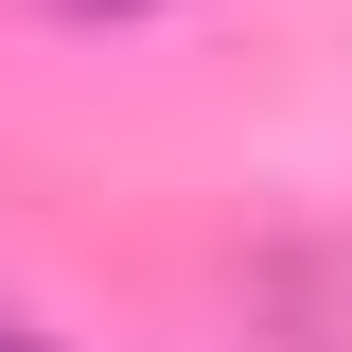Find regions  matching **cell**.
Returning <instances> with one entry per match:
<instances>
[{"label": "cell", "instance_id": "cell-1", "mask_svg": "<svg viewBox=\"0 0 352 352\" xmlns=\"http://www.w3.org/2000/svg\"><path fill=\"white\" fill-rule=\"evenodd\" d=\"M71 18H141V0H71Z\"/></svg>", "mask_w": 352, "mask_h": 352}, {"label": "cell", "instance_id": "cell-2", "mask_svg": "<svg viewBox=\"0 0 352 352\" xmlns=\"http://www.w3.org/2000/svg\"><path fill=\"white\" fill-rule=\"evenodd\" d=\"M0 352H18V335H0Z\"/></svg>", "mask_w": 352, "mask_h": 352}]
</instances>
